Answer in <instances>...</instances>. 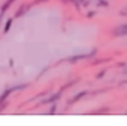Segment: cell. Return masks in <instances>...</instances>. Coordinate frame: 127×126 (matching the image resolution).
I'll list each match as a JSON object with an SVG mask.
<instances>
[{
	"label": "cell",
	"instance_id": "8992f818",
	"mask_svg": "<svg viewBox=\"0 0 127 126\" xmlns=\"http://www.w3.org/2000/svg\"><path fill=\"white\" fill-rule=\"evenodd\" d=\"M99 6H107V2H99Z\"/></svg>",
	"mask_w": 127,
	"mask_h": 126
},
{
	"label": "cell",
	"instance_id": "277c9868",
	"mask_svg": "<svg viewBox=\"0 0 127 126\" xmlns=\"http://www.w3.org/2000/svg\"><path fill=\"white\" fill-rule=\"evenodd\" d=\"M12 22H14L12 19H8V22H6V23H5V27H3V33H8V31H9V28H11Z\"/></svg>",
	"mask_w": 127,
	"mask_h": 126
},
{
	"label": "cell",
	"instance_id": "52a82bcc",
	"mask_svg": "<svg viewBox=\"0 0 127 126\" xmlns=\"http://www.w3.org/2000/svg\"><path fill=\"white\" fill-rule=\"evenodd\" d=\"M70 2H73V3H76V5H78V0H70Z\"/></svg>",
	"mask_w": 127,
	"mask_h": 126
},
{
	"label": "cell",
	"instance_id": "6da1fadb",
	"mask_svg": "<svg viewBox=\"0 0 127 126\" xmlns=\"http://www.w3.org/2000/svg\"><path fill=\"white\" fill-rule=\"evenodd\" d=\"M113 36H116V37L127 36V23H121V25L113 28Z\"/></svg>",
	"mask_w": 127,
	"mask_h": 126
},
{
	"label": "cell",
	"instance_id": "5b68a950",
	"mask_svg": "<svg viewBox=\"0 0 127 126\" xmlns=\"http://www.w3.org/2000/svg\"><path fill=\"white\" fill-rule=\"evenodd\" d=\"M54 112H56V106H53V108H51V111H50V114H54Z\"/></svg>",
	"mask_w": 127,
	"mask_h": 126
},
{
	"label": "cell",
	"instance_id": "3957f363",
	"mask_svg": "<svg viewBox=\"0 0 127 126\" xmlns=\"http://www.w3.org/2000/svg\"><path fill=\"white\" fill-rule=\"evenodd\" d=\"M59 98H61V92H59V93H54V95L50 97V98H47L43 103H53V101H56V100H59Z\"/></svg>",
	"mask_w": 127,
	"mask_h": 126
},
{
	"label": "cell",
	"instance_id": "7a4b0ae2",
	"mask_svg": "<svg viewBox=\"0 0 127 126\" xmlns=\"http://www.w3.org/2000/svg\"><path fill=\"white\" fill-rule=\"evenodd\" d=\"M85 95H87V92H79V93H78V95H76L74 98L70 100V103H76V101H79V100H81V98H84Z\"/></svg>",
	"mask_w": 127,
	"mask_h": 126
}]
</instances>
